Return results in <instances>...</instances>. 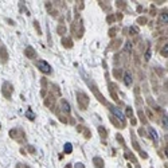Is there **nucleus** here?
<instances>
[{
    "label": "nucleus",
    "mask_w": 168,
    "mask_h": 168,
    "mask_svg": "<svg viewBox=\"0 0 168 168\" xmlns=\"http://www.w3.org/2000/svg\"><path fill=\"white\" fill-rule=\"evenodd\" d=\"M110 110H112V113H113L114 116H116L120 121H122V122L125 121V118H126V117H125V114H124V112H122L121 109L116 108V106H112V109H110Z\"/></svg>",
    "instance_id": "f03ea898"
},
{
    "label": "nucleus",
    "mask_w": 168,
    "mask_h": 168,
    "mask_svg": "<svg viewBox=\"0 0 168 168\" xmlns=\"http://www.w3.org/2000/svg\"><path fill=\"white\" fill-rule=\"evenodd\" d=\"M151 133H152V134H151V136H152V138H155V140H157V134H156V132H155L153 129H151Z\"/></svg>",
    "instance_id": "423d86ee"
},
{
    "label": "nucleus",
    "mask_w": 168,
    "mask_h": 168,
    "mask_svg": "<svg viewBox=\"0 0 168 168\" xmlns=\"http://www.w3.org/2000/svg\"><path fill=\"white\" fill-rule=\"evenodd\" d=\"M149 57H151V50L148 48V50H147V52H145V59L149 61Z\"/></svg>",
    "instance_id": "6e6552de"
},
{
    "label": "nucleus",
    "mask_w": 168,
    "mask_h": 168,
    "mask_svg": "<svg viewBox=\"0 0 168 168\" xmlns=\"http://www.w3.org/2000/svg\"><path fill=\"white\" fill-rule=\"evenodd\" d=\"M167 20H168L167 14H163V15H161V22H163V23H167Z\"/></svg>",
    "instance_id": "0eeeda50"
},
{
    "label": "nucleus",
    "mask_w": 168,
    "mask_h": 168,
    "mask_svg": "<svg viewBox=\"0 0 168 168\" xmlns=\"http://www.w3.org/2000/svg\"><path fill=\"white\" fill-rule=\"evenodd\" d=\"M61 108H62V112H65V113H69V112H70V105H69L65 100L61 101Z\"/></svg>",
    "instance_id": "7ed1b4c3"
},
{
    "label": "nucleus",
    "mask_w": 168,
    "mask_h": 168,
    "mask_svg": "<svg viewBox=\"0 0 168 168\" xmlns=\"http://www.w3.org/2000/svg\"><path fill=\"white\" fill-rule=\"evenodd\" d=\"M71 151H73V147H71V144L67 143V144L65 145V152H71Z\"/></svg>",
    "instance_id": "39448f33"
},
{
    "label": "nucleus",
    "mask_w": 168,
    "mask_h": 168,
    "mask_svg": "<svg viewBox=\"0 0 168 168\" xmlns=\"http://www.w3.org/2000/svg\"><path fill=\"white\" fill-rule=\"evenodd\" d=\"M124 82H125L126 86L132 85V77H130L129 73H125V74H124Z\"/></svg>",
    "instance_id": "20e7f679"
},
{
    "label": "nucleus",
    "mask_w": 168,
    "mask_h": 168,
    "mask_svg": "<svg viewBox=\"0 0 168 168\" xmlns=\"http://www.w3.org/2000/svg\"><path fill=\"white\" fill-rule=\"evenodd\" d=\"M35 65L38 66L39 70H40V71H43V73H50V71H51L50 65H48L46 61H36Z\"/></svg>",
    "instance_id": "f257e3e1"
}]
</instances>
